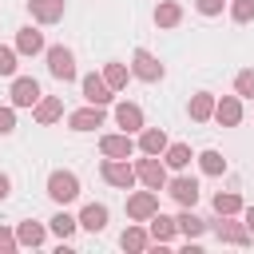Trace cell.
I'll return each instance as SVG.
<instances>
[{"label": "cell", "instance_id": "cell-37", "mask_svg": "<svg viewBox=\"0 0 254 254\" xmlns=\"http://www.w3.org/2000/svg\"><path fill=\"white\" fill-rule=\"evenodd\" d=\"M8 190H12V183H8V175H0V202L8 198Z\"/></svg>", "mask_w": 254, "mask_h": 254}, {"label": "cell", "instance_id": "cell-19", "mask_svg": "<svg viewBox=\"0 0 254 254\" xmlns=\"http://www.w3.org/2000/svg\"><path fill=\"white\" fill-rule=\"evenodd\" d=\"M139 151H143V155H163V151H167V135H163V127H143V135H139Z\"/></svg>", "mask_w": 254, "mask_h": 254}, {"label": "cell", "instance_id": "cell-29", "mask_svg": "<svg viewBox=\"0 0 254 254\" xmlns=\"http://www.w3.org/2000/svg\"><path fill=\"white\" fill-rule=\"evenodd\" d=\"M103 79H107V87H111V91H119V87H127V67H123V64H107Z\"/></svg>", "mask_w": 254, "mask_h": 254}, {"label": "cell", "instance_id": "cell-35", "mask_svg": "<svg viewBox=\"0 0 254 254\" xmlns=\"http://www.w3.org/2000/svg\"><path fill=\"white\" fill-rule=\"evenodd\" d=\"M194 4H198L202 16H218V12H222V0H194Z\"/></svg>", "mask_w": 254, "mask_h": 254}, {"label": "cell", "instance_id": "cell-13", "mask_svg": "<svg viewBox=\"0 0 254 254\" xmlns=\"http://www.w3.org/2000/svg\"><path fill=\"white\" fill-rule=\"evenodd\" d=\"M60 115H64V99H60V95H40V99H36V123L48 127V123H56Z\"/></svg>", "mask_w": 254, "mask_h": 254}, {"label": "cell", "instance_id": "cell-16", "mask_svg": "<svg viewBox=\"0 0 254 254\" xmlns=\"http://www.w3.org/2000/svg\"><path fill=\"white\" fill-rule=\"evenodd\" d=\"M28 8H32V16H36L40 24L64 20V0H28Z\"/></svg>", "mask_w": 254, "mask_h": 254}, {"label": "cell", "instance_id": "cell-2", "mask_svg": "<svg viewBox=\"0 0 254 254\" xmlns=\"http://www.w3.org/2000/svg\"><path fill=\"white\" fill-rule=\"evenodd\" d=\"M135 179L147 187V190H163L167 187V167L159 163V155H147L135 163Z\"/></svg>", "mask_w": 254, "mask_h": 254}, {"label": "cell", "instance_id": "cell-32", "mask_svg": "<svg viewBox=\"0 0 254 254\" xmlns=\"http://www.w3.org/2000/svg\"><path fill=\"white\" fill-rule=\"evenodd\" d=\"M230 16H234V24H250L254 20V0H234Z\"/></svg>", "mask_w": 254, "mask_h": 254}, {"label": "cell", "instance_id": "cell-22", "mask_svg": "<svg viewBox=\"0 0 254 254\" xmlns=\"http://www.w3.org/2000/svg\"><path fill=\"white\" fill-rule=\"evenodd\" d=\"M175 226H179V234H187V238H198V234L206 230V222H202L198 214H190V206H187V210L175 218Z\"/></svg>", "mask_w": 254, "mask_h": 254}, {"label": "cell", "instance_id": "cell-8", "mask_svg": "<svg viewBox=\"0 0 254 254\" xmlns=\"http://www.w3.org/2000/svg\"><path fill=\"white\" fill-rule=\"evenodd\" d=\"M214 119H218L222 127H238V123H242V103H238V95H222V99L214 103Z\"/></svg>", "mask_w": 254, "mask_h": 254}, {"label": "cell", "instance_id": "cell-28", "mask_svg": "<svg viewBox=\"0 0 254 254\" xmlns=\"http://www.w3.org/2000/svg\"><path fill=\"white\" fill-rule=\"evenodd\" d=\"M198 167H202L206 175H222V171H226V159H222L218 151H202V155H198Z\"/></svg>", "mask_w": 254, "mask_h": 254}, {"label": "cell", "instance_id": "cell-23", "mask_svg": "<svg viewBox=\"0 0 254 254\" xmlns=\"http://www.w3.org/2000/svg\"><path fill=\"white\" fill-rule=\"evenodd\" d=\"M179 20H183V8H179L175 0H167V4L155 8V24H159V28H175Z\"/></svg>", "mask_w": 254, "mask_h": 254}, {"label": "cell", "instance_id": "cell-24", "mask_svg": "<svg viewBox=\"0 0 254 254\" xmlns=\"http://www.w3.org/2000/svg\"><path fill=\"white\" fill-rule=\"evenodd\" d=\"M119 242H123V250H135V254H139V250H147V242H151V234H147L143 226H127Z\"/></svg>", "mask_w": 254, "mask_h": 254}, {"label": "cell", "instance_id": "cell-18", "mask_svg": "<svg viewBox=\"0 0 254 254\" xmlns=\"http://www.w3.org/2000/svg\"><path fill=\"white\" fill-rule=\"evenodd\" d=\"M115 119H119V127L131 135V131L143 127V107H139V103H119V107H115Z\"/></svg>", "mask_w": 254, "mask_h": 254}, {"label": "cell", "instance_id": "cell-30", "mask_svg": "<svg viewBox=\"0 0 254 254\" xmlns=\"http://www.w3.org/2000/svg\"><path fill=\"white\" fill-rule=\"evenodd\" d=\"M234 91H238V99H254V71L250 67L234 75Z\"/></svg>", "mask_w": 254, "mask_h": 254}, {"label": "cell", "instance_id": "cell-1", "mask_svg": "<svg viewBox=\"0 0 254 254\" xmlns=\"http://www.w3.org/2000/svg\"><path fill=\"white\" fill-rule=\"evenodd\" d=\"M48 194L64 206V202H75L79 198V179L71 175V171H52L48 175Z\"/></svg>", "mask_w": 254, "mask_h": 254}, {"label": "cell", "instance_id": "cell-11", "mask_svg": "<svg viewBox=\"0 0 254 254\" xmlns=\"http://www.w3.org/2000/svg\"><path fill=\"white\" fill-rule=\"evenodd\" d=\"M167 190H171V198H175L179 206H194V202H198V183H194V179H171Z\"/></svg>", "mask_w": 254, "mask_h": 254}, {"label": "cell", "instance_id": "cell-21", "mask_svg": "<svg viewBox=\"0 0 254 254\" xmlns=\"http://www.w3.org/2000/svg\"><path fill=\"white\" fill-rule=\"evenodd\" d=\"M210 115H214V95H210V91H198V95L190 99V119L202 123V119H210Z\"/></svg>", "mask_w": 254, "mask_h": 254}, {"label": "cell", "instance_id": "cell-27", "mask_svg": "<svg viewBox=\"0 0 254 254\" xmlns=\"http://www.w3.org/2000/svg\"><path fill=\"white\" fill-rule=\"evenodd\" d=\"M214 210L230 218V214H238V210H242V198H238L234 190H226V194H214Z\"/></svg>", "mask_w": 254, "mask_h": 254}, {"label": "cell", "instance_id": "cell-36", "mask_svg": "<svg viewBox=\"0 0 254 254\" xmlns=\"http://www.w3.org/2000/svg\"><path fill=\"white\" fill-rule=\"evenodd\" d=\"M20 242H16V234L12 230H0V250H16Z\"/></svg>", "mask_w": 254, "mask_h": 254}, {"label": "cell", "instance_id": "cell-33", "mask_svg": "<svg viewBox=\"0 0 254 254\" xmlns=\"http://www.w3.org/2000/svg\"><path fill=\"white\" fill-rule=\"evenodd\" d=\"M12 71H16V52L0 44V75H12Z\"/></svg>", "mask_w": 254, "mask_h": 254}, {"label": "cell", "instance_id": "cell-10", "mask_svg": "<svg viewBox=\"0 0 254 254\" xmlns=\"http://www.w3.org/2000/svg\"><path fill=\"white\" fill-rule=\"evenodd\" d=\"M83 99L95 103V107L111 103V87H107V79H103V75H83Z\"/></svg>", "mask_w": 254, "mask_h": 254}, {"label": "cell", "instance_id": "cell-17", "mask_svg": "<svg viewBox=\"0 0 254 254\" xmlns=\"http://www.w3.org/2000/svg\"><path fill=\"white\" fill-rule=\"evenodd\" d=\"M147 222H151V238H155L159 246H167V242H171V238L179 234V226H175V218H167V214H159V210H155V214H151Z\"/></svg>", "mask_w": 254, "mask_h": 254}, {"label": "cell", "instance_id": "cell-34", "mask_svg": "<svg viewBox=\"0 0 254 254\" xmlns=\"http://www.w3.org/2000/svg\"><path fill=\"white\" fill-rule=\"evenodd\" d=\"M16 131V115H12V107H0V135H12Z\"/></svg>", "mask_w": 254, "mask_h": 254}, {"label": "cell", "instance_id": "cell-9", "mask_svg": "<svg viewBox=\"0 0 254 254\" xmlns=\"http://www.w3.org/2000/svg\"><path fill=\"white\" fill-rule=\"evenodd\" d=\"M99 151L107 155V159H127L131 151H135V139L123 131V135H103L99 139Z\"/></svg>", "mask_w": 254, "mask_h": 254}, {"label": "cell", "instance_id": "cell-6", "mask_svg": "<svg viewBox=\"0 0 254 254\" xmlns=\"http://www.w3.org/2000/svg\"><path fill=\"white\" fill-rule=\"evenodd\" d=\"M36 99H40V83L32 75L12 79V107H36Z\"/></svg>", "mask_w": 254, "mask_h": 254}, {"label": "cell", "instance_id": "cell-15", "mask_svg": "<svg viewBox=\"0 0 254 254\" xmlns=\"http://www.w3.org/2000/svg\"><path fill=\"white\" fill-rule=\"evenodd\" d=\"M75 222H79L83 230H91V234H99V230L107 226V206H103V202H87V206H83V214H79Z\"/></svg>", "mask_w": 254, "mask_h": 254}, {"label": "cell", "instance_id": "cell-31", "mask_svg": "<svg viewBox=\"0 0 254 254\" xmlns=\"http://www.w3.org/2000/svg\"><path fill=\"white\" fill-rule=\"evenodd\" d=\"M75 226H79V222H75V218H71L67 210H60V214L52 218V230H56L60 238H71V230H75Z\"/></svg>", "mask_w": 254, "mask_h": 254}, {"label": "cell", "instance_id": "cell-3", "mask_svg": "<svg viewBox=\"0 0 254 254\" xmlns=\"http://www.w3.org/2000/svg\"><path fill=\"white\" fill-rule=\"evenodd\" d=\"M48 71L56 75V79H75V56L64 48V44H56V48H48Z\"/></svg>", "mask_w": 254, "mask_h": 254}, {"label": "cell", "instance_id": "cell-20", "mask_svg": "<svg viewBox=\"0 0 254 254\" xmlns=\"http://www.w3.org/2000/svg\"><path fill=\"white\" fill-rule=\"evenodd\" d=\"M16 52H24V56L44 52V36H40L36 28H20V36H16Z\"/></svg>", "mask_w": 254, "mask_h": 254}, {"label": "cell", "instance_id": "cell-26", "mask_svg": "<svg viewBox=\"0 0 254 254\" xmlns=\"http://www.w3.org/2000/svg\"><path fill=\"white\" fill-rule=\"evenodd\" d=\"M187 163H190V147H187V143H171V147H167V167L183 171Z\"/></svg>", "mask_w": 254, "mask_h": 254}, {"label": "cell", "instance_id": "cell-5", "mask_svg": "<svg viewBox=\"0 0 254 254\" xmlns=\"http://www.w3.org/2000/svg\"><path fill=\"white\" fill-rule=\"evenodd\" d=\"M103 179H107L111 187L127 190V187L135 183V167H131L127 159H107V163H103Z\"/></svg>", "mask_w": 254, "mask_h": 254}, {"label": "cell", "instance_id": "cell-12", "mask_svg": "<svg viewBox=\"0 0 254 254\" xmlns=\"http://www.w3.org/2000/svg\"><path fill=\"white\" fill-rule=\"evenodd\" d=\"M222 222H214V234L222 238V242H234V246H246L250 242V230H246V222H226V214H218Z\"/></svg>", "mask_w": 254, "mask_h": 254}, {"label": "cell", "instance_id": "cell-38", "mask_svg": "<svg viewBox=\"0 0 254 254\" xmlns=\"http://www.w3.org/2000/svg\"><path fill=\"white\" fill-rule=\"evenodd\" d=\"M242 218H246V230L254 234V206H246V214H242Z\"/></svg>", "mask_w": 254, "mask_h": 254}, {"label": "cell", "instance_id": "cell-7", "mask_svg": "<svg viewBox=\"0 0 254 254\" xmlns=\"http://www.w3.org/2000/svg\"><path fill=\"white\" fill-rule=\"evenodd\" d=\"M131 71L139 75V79H147V83H155V79H163V64L151 56V52H135V60H131Z\"/></svg>", "mask_w": 254, "mask_h": 254}, {"label": "cell", "instance_id": "cell-25", "mask_svg": "<svg viewBox=\"0 0 254 254\" xmlns=\"http://www.w3.org/2000/svg\"><path fill=\"white\" fill-rule=\"evenodd\" d=\"M16 242H20V246H40V242H44V226H40V222H20Z\"/></svg>", "mask_w": 254, "mask_h": 254}, {"label": "cell", "instance_id": "cell-14", "mask_svg": "<svg viewBox=\"0 0 254 254\" xmlns=\"http://www.w3.org/2000/svg\"><path fill=\"white\" fill-rule=\"evenodd\" d=\"M71 131H95V127H103V107H83V111H71Z\"/></svg>", "mask_w": 254, "mask_h": 254}, {"label": "cell", "instance_id": "cell-4", "mask_svg": "<svg viewBox=\"0 0 254 254\" xmlns=\"http://www.w3.org/2000/svg\"><path fill=\"white\" fill-rule=\"evenodd\" d=\"M155 210H159V190H139V194L127 198V214H131L135 222H147Z\"/></svg>", "mask_w": 254, "mask_h": 254}]
</instances>
